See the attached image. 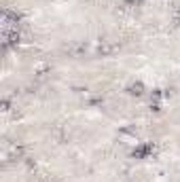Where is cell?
<instances>
[{"label": "cell", "mask_w": 180, "mask_h": 182, "mask_svg": "<svg viewBox=\"0 0 180 182\" xmlns=\"http://www.w3.org/2000/svg\"><path fill=\"white\" fill-rule=\"evenodd\" d=\"M129 93H133V95H140V93H142V85H140V83L132 85V87H129Z\"/></svg>", "instance_id": "6da1fadb"}]
</instances>
